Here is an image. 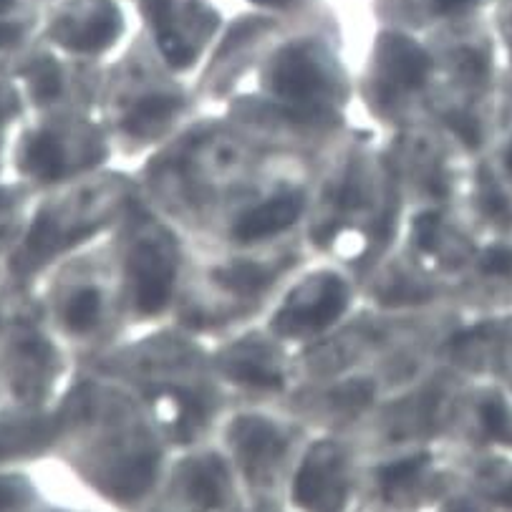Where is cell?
I'll use <instances>...</instances> for the list:
<instances>
[{"label": "cell", "mask_w": 512, "mask_h": 512, "mask_svg": "<svg viewBox=\"0 0 512 512\" xmlns=\"http://www.w3.org/2000/svg\"><path fill=\"white\" fill-rule=\"evenodd\" d=\"M470 0H437V6L442 8V11H457V8L467 6Z\"/></svg>", "instance_id": "5bb4252c"}, {"label": "cell", "mask_w": 512, "mask_h": 512, "mask_svg": "<svg viewBox=\"0 0 512 512\" xmlns=\"http://www.w3.org/2000/svg\"><path fill=\"white\" fill-rule=\"evenodd\" d=\"M18 38V28L16 26H8V23H0V48L11 46L13 41Z\"/></svg>", "instance_id": "4fadbf2b"}, {"label": "cell", "mask_w": 512, "mask_h": 512, "mask_svg": "<svg viewBox=\"0 0 512 512\" xmlns=\"http://www.w3.org/2000/svg\"><path fill=\"white\" fill-rule=\"evenodd\" d=\"M26 162L33 175L43 177V180H53V177L61 172V164H64L59 142H56L53 137H48V134L36 137L31 144H28Z\"/></svg>", "instance_id": "5b68a950"}, {"label": "cell", "mask_w": 512, "mask_h": 512, "mask_svg": "<svg viewBox=\"0 0 512 512\" xmlns=\"http://www.w3.org/2000/svg\"><path fill=\"white\" fill-rule=\"evenodd\" d=\"M13 6V0H0V13H6Z\"/></svg>", "instance_id": "2e32d148"}, {"label": "cell", "mask_w": 512, "mask_h": 512, "mask_svg": "<svg viewBox=\"0 0 512 512\" xmlns=\"http://www.w3.org/2000/svg\"><path fill=\"white\" fill-rule=\"evenodd\" d=\"M273 86L288 101L318 104L326 96L328 81L313 53H308L306 48H288L275 64Z\"/></svg>", "instance_id": "6da1fadb"}, {"label": "cell", "mask_w": 512, "mask_h": 512, "mask_svg": "<svg viewBox=\"0 0 512 512\" xmlns=\"http://www.w3.org/2000/svg\"><path fill=\"white\" fill-rule=\"evenodd\" d=\"M99 308H101V298L94 288H84V291L76 293L71 298V303L66 306V321H69L71 328L76 331H89L91 326L99 318Z\"/></svg>", "instance_id": "8992f818"}, {"label": "cell", "mask_w": 512, "mask_h": 512, "mask_svg": "<svg viewBox=\"0 0 512 512\" xmlns=\"http://www.w3.org/2000/svg\"><path fill=\"white\" fill-rule=\"evenodd\" d=\"M482 268H485L487 273H495V275L510 273V270H512V253H510V250H502V248L490 250V253L485 255V260H482Z\"/></svg>", "instance_id": "7c38bea8"}, {"label": "cell", "mask_w": 512, "mask_h": 512, "mask_svg": "<svg viewBox=\"0 0 512 512\" xmlns=\"http://www.w3.org/2000/svg\"><path fill=\"white\" fill-rule=\"evenodd\" d=\"M222 280H225L230 288H235V291L253 293L263 286L265 275H263V270L255 268V265H235V268H230L222 273Z\"/></svg>", "instance_id": "ba28073f"}, {"label": "cell", "mask_w": 512, "mask_h": 512, "mask_svg": "<svg viewBox=\"0 0 512 512\" xmlns=\"http://www.w3.org/2000/svg\"><path fill=\"white\" fill-rule=\"evenodd\" d=\"M507 164H510V169H512V149H510V154H507Z\"/></svg>", "instance_id": "e0dca14e"}, {"label": "cell", "mask_w": 512, "mask_h": 512, "mask_svg": "<svg viewBox=\"0 0 512 512\" xmlns=\"http://www.w3.org/2000/svg\"><path fill=\"white\" fill-rule=\"evenodd\" d=\"M482 422H485V429L492 434L495 439H512V427H510V419H507L505 407L500 402H487L482 407Z\"/></svg>", "instance_id": "8fae6325"}, {"label": "cell", "mask_w": 512, "mask_h": 512, "mask_svg": "<svg viewBox=\"0 0 512 512\" xmlns=\"http://www.w3.org/2000/svg\"><path fill=\"white\" fill-rule=\"evenodd\" d=\"M500 502H502V505L512 507V485H510V487H507V490H505V492H502V495H500Z\"/></svg>", "instance_id": "9a60e30c"}, {"label": "cell", "mask_w": 512, "mask_h": 512, "mask_svg": "<svg viewBox=\"0 0 512 512\" xmlns=\"http://www.w3.org/2000/svg\"><path fill=\"white\" fill-rule=\"evenodd\" d=\"M298 215H301V200L296 195L275 197V200L245 212L238 225H235V235L240 240L265 238V235L280 233V230L291 227L298 220Z\"/></svg>", "instance_id": "3957f363"}, {"label": "cell", "mask_w": 512, "mask_h": 512, "mask_svg": "<svg viewBox=\"0 0 512 512\" xmlns=\"http://www.w3.org/2000/svg\"><path fill=\"white\" fill-rule=\"evenodd\" d=\"M175 109V101L164 99V96H154V99L142 101L137 106V111L132 114V129H144L147 124L159 122L169 114V111Z\"/></svg>", "instance_id": "9c48e42d"}, {"label": "cell", "mask_w": 512, "mask_h": 512, "mask_svg": "<svg viewBox=\"0 0 512 512\" xmlns=\"http://www.w3.org/2000/svg\"><path fill=\"white\" fill-rule=\"evenodd\" d=\"M424 462H427V457H414V460L396 462V465L381 470V485H384V490L391 492V490H396V487L407 485V482L412 480L419 470H422Z\"/></svg>", "instance_id": "30bf717a"}, {"label": "cell", "mask_w": 512, "mask_h": 512, "mask_svg": "<svg viewBox=\"0 0 512 512\" xmlns=\"http://www.w3.org/2000/svg\"><path fill=\"white\" fill-rule=\"evenodd\" d=\"M117 33V18L111 13H104V16H96L86 23V28H81L74 38L76 48H99L104 43H109Z\"/></svg>", "instance_id": "52a82bcc"}, {"label": "cell", "mask_w": 512, "mask_h": 512, "mask_svg": "<svg viewBox=\"0 0 512 512\" xmlns=\"http://www.w3.org/2000/svg\"><path fill=\"white\" fill-rule=\"evenodd\" d=\"M386 71L394 84L404 86V89H414L422 84L429 74V59L427 53L419 46H414L407 38H389L384 51Z\"/></svg>", "instance_id": "277c9868"}, {"label": "cell", "mask_w": 512, "mask_h": 512, "mask_svg": "<svg viewBox=\"0 0 512 512\" xmlns=\"http://www.w3.org/2000/svg\"><path fill=\"white\" fill-rule=\"evenodd\" d=\"M134 296L144 313H154L164 306L172 288V260L154 245H142L132 260Z\"/></svg>", "instance_id": "7a4b0ae2"}]
</instances>
